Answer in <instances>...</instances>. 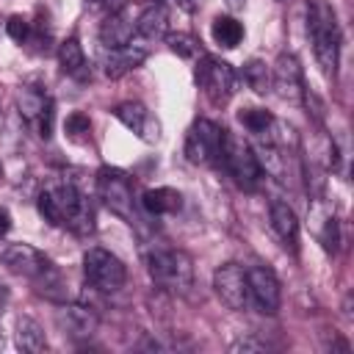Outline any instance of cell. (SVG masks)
Wrapping results in <instances>:
<instances>
[{
    "instance_id": "cell-31",
    "label": "cell",
    "mask_w": 354,
    "mask_h": 354,
    "mask_svg": "<svg viewBox=\"0 0 354 354\" xmlns=\"http://www.w3.org/2000/svg\"><path fill=\"white\" fill-rule=\"evenodd\" d=\"M8 227H11V216H8V210L0 207V238L8 232Z\"/></svg>"
},
{
    "instance_id": "cell-28",
    "label": "cell",
    "mask_w": 354,
    "mask_h": 354,
    "mask_svg": "<svg viewBox=\"0 0 354 354\" xmlns=\"http://www.w3.org/2000/svg\"><path fill=\"white\" fill-rule=\"evenodd\" d=\"M6 33H8L17 44H28L30 36H33V28H30V22H28L25 17H11V19L6 22Z\"/></svg>"
},
{
    "instance_id": "cell-33",
    "label": "cell",
    "mask_w": 354,
    "mask_h": 354,
    "mask_svg": "<svg viewBox=\"0 0 354 354\" xmlns=\"http://www.w3.org/2000/svg\"><path fill=\"white\" fill-rule=\"evenodd\" d=\"M180 3H183L185 8H191V3H194V0H180Z\"/></svg>"
},
{
    "instance_id": "cell-5",
    "label": "cell",
    "mask_w": 354,
    "mask_h": 354,
    "mask_svg": "<svg viewBox=\"0 0 354 354\" xmlns=\"http://www.w3.org/2000/svg\"><path fill=\"white\" fill-rule=\"evenodd\" d=\"M218 166H224V171L235 180L238 188L243 191H254L260 183H263V166H260V158L254 155V149L235 133L224 130V138H221V158H218Z\"/></svg>"
},
{
    "instance_id": "cell-26",
    "label": "cell",
    "mask_w": 354,
    "mask_h": 354,
    "mask_svg": "<svg viewBox=\"0 0 354 354\" xmlns=\"http://www.w3.org/2000/svg\"><path fill=\"white\" fill-rule=\"evenodd\" d=\"M166 41H169V50L174 55H180V58H196V55H202V44L191 33H169Z\"/></svg>"
},
{
    "instance_id": "cell-6",
    "label": "cell",
    "mask_w": 354,
    "mask_h": 354,
    "mask_svg": "<svg viewBox=\"0 0 354 354\" xmlns=\"http://www.w3.org/2000/svg\"><path fill=\"white\" fill-rule=\"evenodd\" d=\"M97 194H100V199L105 202V207H108L113 216H119V218L127 221V224H136V221H138L133 183H130V177H127L122 169L102 166V169L97 171Z\"/></svg>"
},
{
    "instance_id": "cell-21",
    "label": "cell",
    "mask_w": 354,
    "mask_h": 354,
    "mask_svg": "<svg viewBox=\"0 0 354 354\" xmlns=\"http://www.w3.org/2000/svg\"><path fill=\"white\" fill-rule=\"evenodd\" d=\"M210 36H213V41L218 47L232 50V47H238L243 41V25L235 17H230V14H218L210 22Z\"/></svg>"
},
{
    "instance_id": "cell-17",
    "label": "cell",
    "mask_w": 354,
    "mask_h": 354,
    "mask_svg": "<svg viewBox=\"0 0 354 354\" xmlns=\"http://www.w3.org/2000/svg\"><path fill=\"white\" fill-rule=\"evenodd\" d=\"M136 33L141 39H149V41L166 39L169 36V3L166 0H152L141 11V17L136 19Z\"/></svg>"
},
{
    "instance_id": "cell-2",
    "label": "cell",
    "mask_w": 354,
    "mask_h": 354,
    "mask_svg": "<svg viewBox=\"0 0 354 354\" xmlns=\"http://www.w3.org/2000/svg\"><path fill=\"white\" fill-rule=\"evenodd\" d=\"M0 266L11 274L25 277L36 285V293L47 296L50 301H66V282L55 263L30 243H6L0 246Z\"/></svg>"
},
{
    "instance_id": "cell-25",
    "label": "cell",
    "mask_w": 354,
    "mask_h": 354,
    "mask_svg": "<svg viewBox=\"0 0 354 354\" xmlns=\"http://www.w3.org/2000/svg\"><path fill=\"white\" fill-rule=\"evenodd\" d=\"M241 77H243V83H246L254 94H268V91H271V72H268V66H266L263 61H257V58H252V61L243 64Z\"/></svg>"
},
{
    "instance_id": "cell-1",
    "label": "cell",
    "mask_w": 354,
    "mask_h": 354,
    "mask_svg": "<svg viewBox=\"0 0 354 354\" xmlns=\"http://www.w3.org/2000/svg\"><path fill=\"white\" fill-rule=\"evenodd\" d=\"M36 207H39L41 218L53 227L72 230L75 235H88L94 230V207H91L88 196L69 180L47 185L39 194Z\"/></svg>"
},
{
    "instance_id": "cell-20",
    "label": "cell",
    "mask_w": 354,
    "mask_h": 354,
    "mask_svg": "<svg viewBox=\"0 0 354 354\" xmlns=\"http://www.w3.org/2000/svg\"><path fill=\"white\" fill-rule=\"evenodd\" d=\"M14 340H17V348L19 351H28V354H41L47 351V337H44V329L39 326V321L22 315L17 321V332H14Z\"/></svg>"
},
{
    "instance_id": "cell-7",
    "label": "cell",
    "mask_w": 354,
    "mask_h": 354,
    "mask_svg": "<svg viewBox=\"0 0 354 354\" xmlns=\"http://www.w3.org/2000/svg\"><path fill=\"white\" fill-rule=\"evenodd\" d=\"M194 77H196V86L210 100V105H216V108L227 105L238 88V72L232 69V64H227L216 55H202Z\"/></svg>"
},
{
    "instance_id": "cell-11",
    "label": "cell",
    "mask_w": 354,
    "mask_h": 354,
    "mask_svg": "<svg viewBox=\"0 0 354 354\" xmlns=\"http://www.w3.org/2000/svg\"><path fill=\"white\" fill-rule=\"evenodd\" d=\"M213 290L224 307L243 313L249 307V288H246V268L241 263H221L213 271Z\"/></svg>"
},
{
    "instance_id": "cell-4",
    "label": "cell",
    "mask_w": 354,
    "mask_h": 354,
    "mask_svg": "<svg viewBox=\"0 0 354 354\" xmlns=\"http://www.w3.org/2000/svg\"><path fill=\"white\" fill-rule=\"evenodd\" d=\"M149 279L169 293H188L194 285V263L183 249H155L147 254Z\"/></svg>"
},
{
    "instance_id": "cell-32",
    "label": "cell",
    "mask_w": 354,
    "mask_h": 354,
    "mask_svg": "<svg viewBox=\"0 0 354 354\" xmlns=\"http://www.w3.org/2000/svg\"><path fill=\"white\" fill-rule=\"evenodd\" d=\"M227 3H230V8H235V11H238V8H243V6H246V0H227Z\"/></svg>"
},
{
    "instance_id": "cell-10",
    "label": "cell",
    "mask_w": 354,
    "mask_h": 354,
    "mask_svg": "<svg viewBox=\"0 0 354 354\" xmlns=\"http://www.w3.org/2000/svg\"><path fill=\"white\" fill-rule=\"evenodd\" d=\"M17 111L36 130L39 138L47 141L53 136V119H55V113H53V100H50L47 91L36 88V86H25L17 94Z\"/></svg>"
},
{
    "instance_id": "cell-8",
    "label": "cell",
    "mask_w": 354,
    "mask_h": 354,
    "mask_svg": "<svg viewBox=\"0 0 354 354\" xmlns=\"http://www.w3.org/2000/svg\"><path fill=\"white\" fill-rule=\"evenodd\" d=\"M83 274H86V282L91 288H97L100 293H116L127 282L124 263L113 252H108L102 246L86 249V254H83Z\"/></svg>"
},
{
    "instance_id": "cell-13",
    "label": "cell",
    "mask_w": 354,
    "mask_h": 354,
    "mask_svg": "<svg viewBox=\"0 0 354 354\" xmlns=\"http://www.w3.org/2000/svg\"><path fill=\"white\" fill-rule=\"evenodd\" d=\"M271 88L279 94V100L299 105L304 97V72L293 53H279L271 66Z\"/></svg>"
},
{
    "instance_id": "cell-22",
    "label": "cell",
    "mask_w": 354,
    "mask_h": 354,
    "mask_svg": "<svg viewBox=\"0 0 354 354\" xmlns=\"http://www.w3.org/2000/svg\"><path fill=\"white\" fill-rule=\"evenodd\" d=\"M58 66L69 77H77V80L86 77V72H88L86 55H83V47H80V41L75 36L66 39V41H61V47H58Z\"/></svg>"
},
{
    "instance_id": "cell-12",
    "label": "cell",
    "mask_w": 354,
    "mask_h": 354,
    "mask_svg": "<svg viewBox=\"0 0 354 354\" xmlns=\"http://www.w3.org/2000/svg\"><path fill=\"white\" fill-rule=\"evenodd\" d=\"M246 288H249V304L263 315H277L279 310V279L268 266H249L246 268Z\"/></svg>"
},
{
    "instance_id": "cell-16",
    "label": "cell",
    "mask_w": 354,
    "mask_h": 354,
    "mask_svg": "<svg viewBox=\"0 0 354 354\" xmlns=\"http://www.w3.org/2000/svg\"><path fill=\"white\" fill-rule=\"evenodd\" d=\"M144 61H147V50L130 41V44H124V47H111V50L105 53V58H102V72H105V77L116 80V77H122V75L138 69Z\"/></svg>"
},
{
    "instance_id": "cell-27",
    "label": "cell",
    "mask_w": 354,
    "mask_h": 354,
    "mask_svg": "<svg viewBox=\"0 0 354 354\" xmlns=\"http://www.w3.org/2000/svg\"><path fill=\"white\" fill-rule=\"evenodd\" d=\"M64 130H66V138L75 141V144H86L91 138V122H88V116L83 111L69 113L66 122H64Z\"/></svg>"
},
{
    "instance_id": "cell-34",
    "label": "cell",
    "mask_w": 354,
    "mask_h": 354,
    "mask_svg": "<svg viewBox=\"0 0 354 354\" xmlns=\"http://www.w3.org/2000/svg\"><path fill=\"white\" fill-rule=\"evenodd\" d=\"M0 180H3V163H0Z\"/></svg>"
},
{
    "instance_id": "cell-24",
    "label": "cell",
    "mask_w": 354,
    "mask_h": 354,
    "mask_svg": "<svg viewBox=\"0 0 354 354\" xmlns=\"http://www.w3.org/2000/svg\"><path fill=\"white\" fill-rule=\"evenodd\" d=\"M238 122L243 124L246 133L260 136V138L268 141V136H271L277 119H274L268 111H263V108H241V111H238Z\"/></svg>"
},
{
    "instance_id": "cell-3",
    "label": "cell",
    "mask_w": 354,
    "mask_h": 354,
    "mask_svg": "<svg viewBox=\"0 0 354 354\" xmlns=\"http://www.w3.org/2000/svg\"><path fill=\"white\" fill-rule=\"evenodd\" d=\"M307 36L321 72L326 77H335L340 64V25L335 8L326 0L307 3Z\"/></svg>"
},
{
    "instance_id": "cell-14",
    "label": "cell",
    "mask_w": 354,
    "mask_h": 354,
    "mask_svg": "<svg viewBox=\"0 0 354 354\" xmlns=\"http://www.w3.org/2000/svg\"><path fill=\"white\" fill-rule=\"evenodd\" d=\"M113 116L130 130L136 133L141 141L147 144H155L160 138V122L158 116L144 105V102H136V100H127V102H119L113 108Z\"/></svg>"
},
{
    "instance_id": "cell-19",
    "label": "cell",
    "mask_w": 354,
    "mask_h": 354,
    "mask_svg": "<svg viewBox=\"0 0 354 354\" xmlns=\"http://www.w3.org/2000/svg\"><path fill=\"white\" fill-rule=\"evenodd\" d=\"M141 207L149 216H171L183 207V194L177 188L160 185V188H147L141 196Z\"/></svg>"
},
{
    "instance_id": "cell-18",
    "label": "cell",
    "mask_w": 354,
    "mask_h": 354,
    "mask_svg": "<svg viewBox=\"0 0 354 354\" xmlns=\"http://www.w3.org/2000/svg\"><path fill=\"white\" fill-rule=\"evenodd\" d=\"M133 33H136V25L127 19V14L119 8V11H108V17L102 19L100 25V41L111 50V47H124L133 41Z\"/></svg>"
},
{
    "instance_id": "cell-30",
    "label": "cell",
    "mask_w": 354,
    "mask_h": 354,
    "mask_svg": "<svg viewBox=\"0 0 354 354\" xmlns=\"http://www.w3.org/2000/svg\"><path fill=\"white\" fill-rule=\"evenodd\" d=\"M230 351L232 354H238V351H266V343L263 340H254V337H238L230 346Z\"/></svg>"
},
{
    "instance_id": "cell-15",
    "label": "cell",
    "mask_w": 354,
    "mask_h": 354,
    "mask_svg": "<svg viewBox=\"0 0 354 354\" xmlns=\"http://www.w3.org/2000/svg\"><path fill=\"white\" fill-rule=\"evenodd\" d=\"M268 218H271V230L277 232L282 246L296 254L299 252V218H296V210L282 199H271Z\"/></svg>"
},
{
    "instance_id": "cell-23",
    "label": "cell",
    "mask_w": 354,
    "mask_h": 354,
    "mask_svg": "<svg viewBox=\"0 0 354 354\" xmlns=\"http://www.w3.org/2000/svg\"><path fill=\"white\" fill-rule=\"evenodd\" d=\"M64 324L66 329L75 335V337H88L94 335L97 329V313L91 307H83V304H66L64 307Z\"/></svg>"
},
{
    "instance_id": "cell-29",
    "label": "cell",
    "mask_w": 354,
    "mask_h": 354,
    "mask_svg": "<svg viewBox=\"0 0 354 354\" xmlns=\"http://www.w3.org/2000/svg\"><path fill=\"white\" fill-rule=\"evenodd\" d=\"M321 243H324V249L329 252V254H335L337 252V243H340V230H337V218L335 216H329L326 221H324V230H321Z\"/></svg>"
},
{
    "instance_id": "cell-9",
    "label": "cell",
    "mask_w": 354,
    "mask_h": 354,
    "mask_svg": "<svg viewBox=\"0 0 354 354\" xmlns=\"http://www.w3.org/2000/svg\"><path fill=\"white\" fill-rule=\"evenodd\" d=\"M224 127L210 119H196L185 133V158L194 166H218Z\"/></svg>"
}]
</instances>
